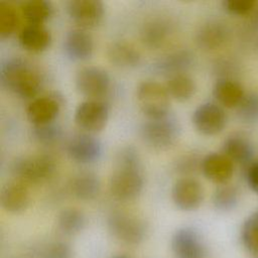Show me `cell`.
<instances>
[{"instance_id":"5","label":"cell","mask_w":258,"mask_h":258,"mask_svg":"<svg viewBox=\"0 0 258 258\" xmlns=\"http://www.w3.org/2000/svg\"><path fill=\"white\" fill-rule=\"evenodd\" d=\"M110 234L126 245H138L146 237L147 227L142 219L125 211L112 212L107 220Z\"/></svg>"},{"instance_id":"1","label":"cell","mask_w":258,"mask_h":258,"mask_svg":"<svg viewBox=\"0 0 258 258\" xmlns=\"http://www.w3.org/2000/svg\"><path fill=\"white\" fill-rule=\"evenodd\" d=\"M143 186L144 175L138 151L133 146L122 147L116 155L109 179L111 195L118 201H131L141 194Z\"/></svg>"},{"instance_id":"36","label":"cell","mask_w":258,"mask_h":258,"mask_svg":"<svg viewBox=\"0 0 258 258\" xmlns=\"http://www.w3.org/2000/svg\"><path fill=\"white\" fill-rule=\"evenodd\" d=\"M224 9L236 16H244L250 14L255 6L256 1L254 0H225L222 3Z\"/></svg>"},{"instance_id":"7","label":"cell","mask_w":258,"mask_h":258,"mask_svg":"<svg viewBox=\"0 0 258 258\" xmlns=\"http://www.w3.org/2000/svg\"><path fill=\"white\" fill-rule=\"evenodd\" d=\"M76 88L88 99L102 100L111 88V77L103 68L88 66L80 69L76 75Z\"/></svg>"},{"instance_id":"16","label":"cell","mask_w":258,"mask_h":258,"mask_svg":"<svg viewBox=\"0 0 258 258\" xmlns=\"http://www.w3.org/2000/svg\"><path fill=\"white\" fill-rule=\"evenodd\" d=\"M62 45L64 53L72 60H86L94 51L92 35L81 27L69 30L63 38Z\"/></svg>"},{"instance_id":"19","label":"cell","mask_w":258,"mask_h":258,"mask_svg":"<svg viewBox=\"0 0 258 258\" xmlns=\"http://www.w3.org/2000/svg\"><path fill=\"white\" fill-rule=\"evenodd\" d=\"M172 33V24L165 17H153L147 20L141 27L140 38L149 48L162 46Z\"/></svg>"},{"instance_id":"4","label":"cell","mask_w":258,"mask_h":258,"mask_svg":"<svg viewBox=\"0 0 258 258\" xmlns=\"http://www.w3.org/2000/svg\"><path fill=\"white\" fill-rule=\"evenodd\" d=\"M56 164L48 154H33L15 159L11 170L16 179L24 183H42L48 180L55 172Z\"/></svg>"},{"instance_id":"6","label":"cell","mask_w":258,"mask_h":258,"mask_svg":"<svg viewBox=\"0 0 258 258\" xmlns=\"http://www.w3.org/2000/svg\"><path fill=\"white\" fill-rule=\"evenodd\" d=\"M140 110L147 118H159L167 115L170 107V96L164 85L146 80L139 84L136 92Z\"/></svg>"},{"instance_id":"32","label":"cell","mask_w":258,"mask_h":258,"mask_svg":"<svg viewBox=\"0 0 258 258\" xmlns=\"http://www.w3.org/2000/svg\"><path fill=\"white\" fill-rule=\"evenodd\" d=\"M237 117L244 123L253 124L258 122V94L248 93L236 108Z\"/></svg>"},{"instance_id":"11","label":"cell","mask_w":258,"mask_h":258,"mask_svg":"<svg viewBox=\"0 0 258 258\" xmlns=\"http://www.w3.org/2000/svg\"><path fill=\"white\" fill-rule=\"evenodd\" d=\"M171 199L181 211L197 210L204 201V188L194 177H180L172 185Z\"/></svg>"},{"instance_id":"35","label":"cell","mask_w":258,"mask_h":258,"mask_svg":"<svg viewBox=\"0 0 258 258\" xmlns=\"http://www.w3.org/2000/svg\"><path fill=\"white\" fill-rule=\"evenodd\" d=\"M39 258H74V252L68 243L55 241L42 249Z\"/></svg>"},{"instance_id":"14","label":"cell","mask_w":258,"mask_h":258,"mask_svg":"<svg viewBox=\"0 0 258 258\" xmlns=\"http://www.w3.org/2000/svg\"><path fill=\"white\" fill-rule=\"evenodd\" d=\"M67 12L81 28H91L103 19L105 8L100 0H71L67 3Z\"/></svg>"},{"instance_id":"10","label":"cell","mask_w":258,"mask_h":258,"mask_svg":"<svg viewBox=\"0 0 258 258\" xmlns=\"http://www.w3.org/2000/svg\"><path fill=\"white\" fill-rule=\"evenodd\" d=\"M68 155L76 162L88 164L97 161L103 153L102 142L92 133L82 132L73 135L66 146Z\"/></svg>"},{"instance_id":"31","label":"cell","mask_w":258,"mask_h":258,"mask_svg":"<svg viewBox=\"0 0 258 258\" xmlns=\"http://www.w3.org/2000/svg\"><path fill=\"white\" fill-rule=\"evenodd\" d=\"M241 241L250 253H258V211L244 221L241 228Z\"/></svg>"},{"instance_id":"34","label":"cell","mask_w":258,"mask_h":258,"mask_svg":"<svg viewBox=\"0 0 258 258\" xmlns=\"http://www.w3.org/2000/svg\"><path fill=\"white\" fill-rule=\"evenodd\" d=\"M203 157L195 152L184 154L174 162L173 170L180 174L181 177H191V174H195L199 170L201 171Z\"/></svg>"},{"instance_id":"3","label":"cell","mask_w":258,"mask_h":258,"mask_svg":"<svg viewBox=\"0 0 258 258\" xmlns=\"http://www.w3.org/2000/svg\"><path fill=\"white\" fill-rule=\"evenodd\" d=\"M141 139L155 150H166L172 147L180 135V125L172 114L159 118H149L139 130Z\"/></svg>"},{"instance_id":"28","label":"cell","mask_w":258,"mask_h":258,"mask_svg":"<svg viewBox=\"0 0 258 258\" xmlns=\"http://www.w3.org/2000/svg\"><path fill=\"white\" fill-rule=\"evenodd\" d=\"M22 16L28 24H43L53 12L52 5L46 0H28L21 4Z\"/></svg>"},{"instance_id":"13","label":"cell","mask_w":258,"mask_h":258,"mask_svg":"<svg viewBox=\"0 0 258 258\" xmlns=\"http://www.w3.org/2000/svg\"><path fill=\"white\" fill-rule=\"evenodd\" d=\"M62 98L56 93L33 98L26 107V116L33 125L52 122L57 117Z\"/></svg>"},{"instance_id":"25","label":"cell","mask_w":258,"mask_h":258,"mask_svg":"<svg viewBox=\"0 0 258 258\" xmlns=\"http://www.w3.org/2000/svg\"><path fill=\"white\" fill-rule=\"evenodd\" d=\"M101 182L94 172H79L71 179L70 190L74 197L82 201L94 200L100 192Z\"/></svg>"},{"instance_id":"38","label":"cell","mask_w":258,"mask_h":258,"mask_svg":"<svg viewBox=\"0 0 258 258\" xmlns=\"http://www.w3.org/2000/svg\"><path fill=\"white\" fill-rule=\"evenodd\" d=\"M253 22L255 27L258 29V8L254 11V15H253Z\"/></svg>"},{"instance_id":"26","label":"cell","mask_w":258,"mask_h":258,"mask_svg":"<svg viewBox=\"0 0 258 258\" xmlns=\"http://www.w3.org/2000/svg\"><path fill=\"white\" fill-rule=\"evenodd\" d=\"M56 224L61 234L75 236L85 229L87 218L80 209L66 208L58 214Z\"/></svg>"},{"instance_id":"40","label":"cell","mask_w":258,"mask_h":258,"mask_svg":"<svg viewBox=\"0 0 258 258\" xmlns=\"http://www.w3.org/2000/svg\"><path fill=\"white\" fill-rule=\"evenodd\" d=\"M252 258H258V253H255V254H252Z\"/></svg>"},{"instance_id":"2","label":"cell","mask_w":258,"mask_h":258,"mask_svg":"<svg viewBox=\"0 0 258 258\" xmlns=\"http://www.w3.org/2000/svg\"><path fill=\"white\" fill-rule=\"evenodd\" d=\"M2 87L23 99H32L41 87L38 70L27 59L13 56L4 60L0 67Z\"/></svg>"},{"instance_id":"23","label":"cell","mask_w":258,"mask_h":258,"mask_svg":"<svg viewBox=\"0 0 258 258\" xmlns=\"http://www.w3.org/2000/svg\"><path fill=\"white\" fill-rule=\"evenodd\" d=\"M213 96L220 106L236 109L244 98L245 92L238 82L228 78H222L215 83Z\"/></svg>"},{"instance_id":"8","label":"cell","mask_w":258,"mask_h":258,"mask_svg":"<svg viewBox=\"0 0 258 258\" xmlns=\"http://www.w3.org/2000/svg\"><path fill=\"white\" fill-rule=\"evenodd\" d=\"M109 114L110 108L105 101L87 99L77 106L74 119L81 129L93 134L105 127Z\"/></svg>"},{"instance_id":"24","label":"cell","mask_w":258,"mask_h":258,"mask_svg":"<svg viewBox=\"0 0 258 258\" xmlns=\"http://www.w3.org/2000/svg\"><path fill=\"white\" fill-rule=\"evenodd\" d=\"M107 56L111 63L123 69L134 68L141 60L139 50L132 43L125 40L112 42L107 49Z\"/></svg>"},{"instance_id":"12","label":"cell","mask_w":258,"mask_h":258,"mask_svg":"<svg viewBox=\"0 0 258 258\" xmlns=\"http://www.w3.org/2000/svg\"><path fill=\"white\" fill-rule=\"evenodd\" d=\"M171 251L175 258H205L206 247L200 234L192 228L177 229L170 241Z\"/></svg>"},{"instance_id":"18","label":"cell","mask_w":258,"mask_h":258,"mask_svg":"<svg viewBox=\"0 0 258 258\" xmlns=\"http://www.w3.org/2000/svg\"><path fill=\"white\" fill-rule=\"evenodd\" d=\"M194 64V54L187 49H176L170 51L153 63V70L167 77L184 74Z\"/></svg>"},{"instance_id":"9","label":"cell","mask_w":258,"mask_h":258,"mask_svg":"<svg viewBox=\"0 0 258 258\" xmlns=\"http://www.w3.org/2000/svg\"><path fill=\"white\" fill-rule=\"evenodd\" d=\"M191 122L200 133L212 136L223 131L227 124V115L218 103L205 102L194 110Z\"/></svg>"},{"instance_id":"22","label":"cell","mask_w":258,"mask_h":258,"mask_svg":"<svg viewBox=\"0 0 258 258\" xmlns=\"http://www.w3.org/2000/svg\"><path fill=\"white\" fill-rule=\"evenodd\" d=\"M20 45L31 52L45 50L51 42V33L44 24H26L18 33Z\"/></svg>"},{"instance_id":"30","label":"cell","mask_w":258,"mask_h":258,"mask_svg":"<svg viewBox=\"0 0 258 258\" xmlns=\"http://www.w3.org/2000/svg\"><path fill=\"white\" fill-rule=\"evenodd\" d=\"M32 137L33 139L42 145L51 146L61 139L62 137V128L55 121L48 122L40 125H33L32 128Z\"/></svg>"},{"instance_id":"15","label":"cell","mask_w":258,"mask_h":258,"mask_svg":"<svg viewBox=\"0 0 258 258\" xmlns=\"http://www.w3.org/2000/svg\"><path fill=\"white\" fill-rule=\"evenodd\" d=\"M201 171L212 182L225 184L234 173V163L223 152H211L203 157Z\"/></svg>"},{"instance_id":"20","label":"cell","mask_w":258,"mask_h":258,"mask_svg":"<svg viewBox=\"0 0 258 258\" xmlns=\"http://www.w3.org/2000/svg\"><path fill=\"white\" fill-rule=\"evenodd\" d=\"M227 26L217 20H210L202 24L196 33V43L204 50H214L221 47L228 39Z\"/></svg>"},{"instance_id":"17","label":"cell","mask_w":258,"mask_h":258,"mask_svg":"<svg viewBox=\"0 0 258 258\" xmlns=\"http://www.w3.org/2000/svg\"><path fill=\"white\" fill-rule=\"evenodd\" d=\"M30 194L26 183L14 179L8 181L1 189L0 203L3 210L11 214H19L28 207Z\"/></svg>"},{"instance_id":"37","label":"cell","mask_w":258,"mask_h":258,"mask_svg":"<svg viewBox=\"0 0 258 258\" xmlns=\"http://www.w3.org/2000/svg\"><path fill=\"white\" fill-rule=\"evenodd\" d=\"M245 179L250 189L258 195V160H254L246 166Z\"/></svg>"},{"instance_id":"21","label":"cell","mask_w":258,"mask_h":258,"mask_svg":"<svg viewBox=\"0 0 258 258\" xmlns=\"http://www.w3.org/2000/svg\"><path fill=\"white\" fill-rule=\"evenodd\" d=\"M254 151L252 142L240 134L228 136L222 145V152L229 157L233 163L243 166H248L254 161Z\"/></svg>"},{"instance_id":"39","label":"cell","mask_w":258,"mask_h":258,"mask_svg":"<svg viewBox=\"0 0 258 258\" xmlns=\"http://www.w3.org/2000/svg\"><path fill=\"white\" fill-rule=\"evenodd\" d=\"M111 258H131V257L128 255H125V254H118V255L112 256Z\"/></svg>"},{"instance_id":"33","label":"cell","mask_w":258,"mask_h":258,"mask_svg":"<svg viewBox=\"0 0 258 258\" xmlns=\"http://www.w3.org/2000/svg\"><path fill=\"white\" fill-rule=\"evenodd\" d=\"M18 24V14L15 8L8 2H0V36H10Z\"/></svg>"},{"instance_id":"29","label":"cell","mask_w":258,"mask_h":258,"mask_svg":"<svg viewBox=\"0 0 258 258\" xmlns=\"http://www.w3.org/2000/svg\"><path fill=\"white\" fill-rule=\"evenodd\" d=\"M238 203L239 190L233 184H220L213 194V205L221 212H230L234 210Z\"/></svg>"},{"instance_id":"27","label":"cell","mask_w":258,"mask_h":258,"mask_svg":"<svg viewBox=\"0 0 258 258\" xmlns=\"http://www.w3.org/2000/svg\"><path fill=\"white\" fill-rule=\"evenodd\" d=\"M164 86L170 97L181 102L189 100L197 91L195 80L186 73L168 77Z\"/></svg>"}]
</instances>
